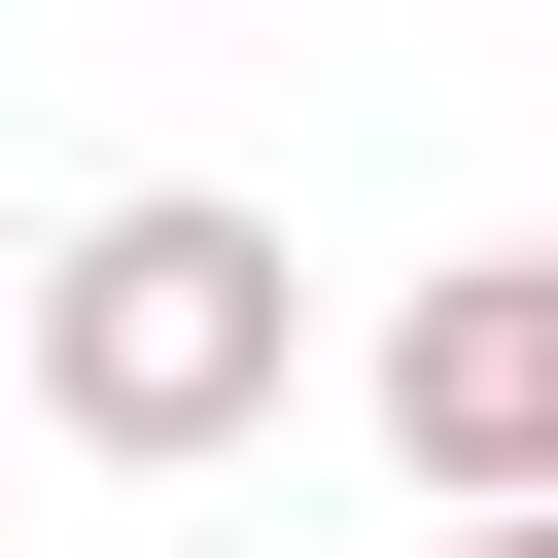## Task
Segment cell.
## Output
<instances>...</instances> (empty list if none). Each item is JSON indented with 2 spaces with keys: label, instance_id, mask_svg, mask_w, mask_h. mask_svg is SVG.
I'll return each instance as SVG.
<instances>
[{
  "label": "cell",
  "instance_id": "277c9868",
  "mask_svg": "<svg viewBox=\"0 0 558 558\" xmlns=\"http://www.w3.org/2000/svg\"><path fill=\"white\" fill-rule=\"evenodd\" d=\"M0 418H35V384H0Z\"/></svg>",
  "mask_w": 558,
  "mask_h": 558
},
{
  "label": "cell",
  "instance_id": "7a4b0ae2",
  "mask_svg": "<svg viewBox=\"0 0 558 558\" xmlns=\"http://www.w3.org/2000/svg\"><path fill=\"white\" fill-rule=\"evenodd\" d=\"M384 453H418V523H558V244L384 279Z\"/></svg>",
  "mask_w": 558,
  "mask_h": 558
},
{
  "label": "cell",
  "instance_id": "3957f363",
  "mask_svg": "<svg viewBox=\"0 0 558 558\" xmlns=\"http://www.w3.org/2000/svg\"><path fill=\"white\" fill-rule=\"evenodd\" d=\"M418 558H558V523H418Z\"/></svg>",
  "mask_w": 558,
  "mask_h": 558
},
{
  "label": "cell",
  "instance_id": "6da1fadb",
  "mask_svg": "<svg viewBox=\"0 0 558 558\" xmlns=\"http://www.w3.org/2000/svg\"><path fill=\"white\" fill-rule=\"evenodd\" d=\"M0 384H35V453L174 488V453H244V418L314 384V279H279V209H209V174H105V209L0 279Z\"/></svg>",
  "mask_w": 558,
  "mask_h": 558
}]
</instances>
